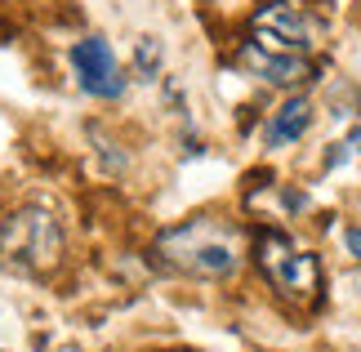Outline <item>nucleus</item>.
<instances>
[{"mask_svg":"<svg viewBox=\"0 0 361 352\" xmlns=\"http://www.w3.org/2000/svg\"><path fill=\"white\" fill-rule=\"evenodd\" d=\"M250 259V236L228 214H192L174 228L157 232L152 263L188 281H232Z\"/></svg>","mask_w":361,"mask_h":352,"instance_id":"1","label":"nucleus"},{"mask_svg":"<svg viewBox=\"0 0 361 352\" xmlns=\"http://www.w3.org/2000/svg\"><path fill=\"white\" fill-rule=\"evenodd\" d=\"M67 263L63 223L45 205H18L0 219V267L27 281H45Z\"/></svg>","mask_w":361,"mask_h":352,"instance_id":"2","label":"nucleus"},{"mask_svg":"<svg viewBox=\"0 0 361 352\" xmlns=\"http://www.w3.org/2000/svg\"><path fill=\"white\" fill-rule=\"evenodd\" d=\"M250 259H255L259 277L268 281V286L281 294V299L308 308L322 299V259L312 255V250H299L295 241H290V232L281 228H263L255 232V241H250Z\"/></svg>","mask_w":361,"mask_h":352,"instance_id":"3","label":"nucleus"},{"mask_svg":"<svg viewBox=\"0 0 361 352\" xmlns=\"http://www.w3.org/2000/svg\"><path fill=\"white\" fill-rule=\"evenodd\" d=\"M250 36L268 49L312 54L322 45L326 27H322V18H312V9H303V0H263L250 13Z\"/></svg>","mask_w":361,"mask_h":352,"instance_id":"4","label":"nucleus"},{"mask_svg":"<svg viewBox=\"0 0 361 352\" xmlns=\"http://www.w3.org/2000/svg\"><path fill=\"white\" fill-rule=\"evenodd\" d=\"M232 67L245 72V76H255V80H263V85H272V90H290V94H299L317 76L312 54L268 49V45H259L255 36L237 40V49H232Z\"/></svg>","mask_w":361,"mask_h":352,"instance_id":"5","label":"nucleus"},{"mask_svg":"<svg viewBox=\"0 0 361 352\" xmlns=\"http://www.w3.org/2000/svg\"><path fill=\"white\" fill-rule=\"evenodd\" d=\"M72 72H76V85L90 98L112 103V98L125 94V72H121L116 54H112V45H107L103 36H80L76 40L72 45Z\"/></svg>","mask_w":361,"mask_h":352,"instance_id":"6","label":"nucleus"},{"mask_svg":"<svg viewBox=\"0 0 361 352\" xmlns=\"http://www.w3.org/2000/svg\"><path fill=\"white\" fill-rule=\"evenodd\" d=\"M312 121H317V103H312L308 94H290L286 103L263 121V147L276 152V147L299 143V138L312 130Z\"/></svg>","mask_w":361,"mask_h":352,"instance_id":"7","label":"nucleus"},{"mask_svg":"<svg viewBox=\"0 0 361 352\" xmlns=\"http://www.w3.org/2000/svg\"><path fill=\"white\" fill-rule=\"evenodd\" d=\"M161 67H165V49L157 36H138L134 40V76L138 80H161Z\"/></svg>","mask_w":361,"mask_h":352,"instance_id":"8","label":"nucleus"},{"mask_svg":"<svg viewBox=\"0 0 361 352\" xmlns=\"http://www.w3.org/2000/svg\"><path fill=\"white\" fill-rule=\"evenodd\" d=\"M330 116H357L361 111V98H357V90L353 85H343V80H335V90H330Z\"/></svg>","mask_w":361,"mask_h":352,"instance_id":"9","label":"nucleus"},{"mask_svg":"<svg viewBox=\"0 0 361 352\" xmlns=\"http://www.w3.org/2000/svg\"><path fill=\"white\" fill-rule=\"evenodd\" d=\"M348 157H353V147L343 143V138H339V143H330V152H326V170H339Z\"/></svg>","mask_w":361,"mask_h":352,"instance_id":"10","label":"nucleus"},{"mask_svg":"<svg viewBox=\"0 0 361 352\" xmlns=\"http://www.w3.org/2000/svg\"><path fill=\"white\" fill-rule=\"evenodd\" d=\"M343 250H348L353 259H361V223H353V228H343Z\"/></svg>","mask_w":361,"mask_h":352,"instance_id":"11","label":"nucleus"},{"mask_svg":"<svg viewBox=\"0 0 361 352\" xmlns=\"http://www.w3.org/2000/svg\"><path fill=\"white\" fill-rule=\"evenodd\" d=\"M343 143L353 147V157H361V125H357V130H348V138H343Z\"/></svg>","mask_w":361,"mask_h":352,"instance_id":"12","label":"nucleus"}]
</instances>
